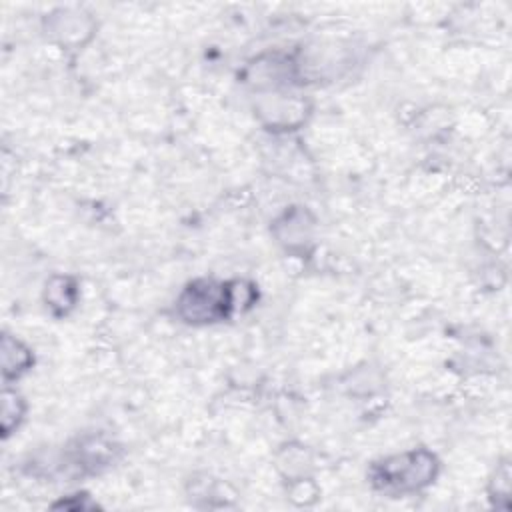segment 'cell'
<instances>
[{
  "mask_svg": "<svg viewBox=\"0 0 512 512\" xmlns=\"http://www.w3.org/2000/svg\"><path fill=\"white\" fill-rule=\"evenodd\" d=\"M436 472V460L430 452L418 450L386 458L372 466L370 478L384 492H412L426 486Z\"/></svg>",
  "mask_w": 512,
  "mask_h": 512,
  "instance_id": "obj_1",
  "label": "cell"
},
{
  "mask_svg": "<svg viewBox=\"0 0 512 512\" xmlns=\"http://www.w3.org/2000/svg\"><path fill=\"white\" fill-rule=\"evenodd\" d=\"M236 302V290L232 284L198 280L184 290L178 300V308L188 322H214L224 318Z\"/></svg>",
  "mask_w": 512,
  "mask_h": 512,
  "instance_id": "obj_2",
  "label": "cell"
},
{
  "mask_svg": "<svg viewBox=\"0 0 512 512\" xmlns=\"http://www.w3.org/2000/svg\"><path fill=\"white\" fill-rule=\"evenodd\" d=\"M2 364L6 376H18L30 364V352L16 340V354H12L10 344L2 340Z\"/></svg>",
  "mask_w": 512,
  "mask_h": 512,
  "instance_id": "obj_3",
  "label": "cell"
},
{
  "mask_svg": "<svg viewBox=\"0 0 512 512\" xmlns=\"http://www.w3.org/2000/svg\"><path fill=\"white\" fill-rule=\"evenodd\" d=\"M20 414H22L20 398L12 392H4V402H2V430H4V434H8L12 430V426L18 424Z\"/></svg>",
  "mask_w": 512,
  "mask_h": 512,
  "instance_id": "obj_4",
  "label": "cell"
}]
</instances>
